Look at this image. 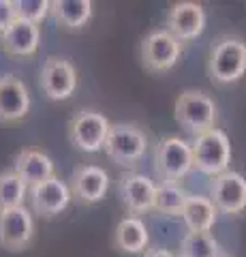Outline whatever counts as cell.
<instances>
[{
  "label": "cell",
  "instance_id": "6da1fadb",
  "mask_svg": "<svg viewBox=\"0 0 246 257\" xmlns=\"http://www.w3.org/2000/svg\"><path fill=\"white\" fill-rule=\"evenodd\" d=\"M246 73V43L235 35H223L210 47L208 75L216 86H231Z\"/></svg>",
  "mask_w": 246,
  "mask_h": 257
},
{
  "label": "cell",
  "instance_id": "7a4b0ae2",
  "mask_svg": "<svg viewBox=\"0 0 246 257\" xmlns=\"http://www.w3.org/2000/svg\"><path fill=\"white\" fill-rule=\"evenodd\" d=\"M173 116H176V122L186 133H193L197 138V135L214 128L218 118V109L214 99L203 90H184L176 99Z\"/></svg>",
  "mask_w": 246,
  "mask_h": 257
},
{
  "label": "cell",
  "instance_id": "3957f363",
  "mask_svg": "<svg viewBox=\"0 0 246 257\" xmlns=\"http://www.w3.org/2000/svg\"><path fill=\"white\" fill-rule=\"evenodd\" d=\"M193 150V167L208 176H218L229 172V161H231V144L225 131L210 128L201 135H197L190 144Z\"/></svg>",
  "mask_w": 246,
  "mask_h": 257
},
{
  "label": "cell",
  "instance_id": "277c9868",
  "mask_svg": "<svg viewBox=\"0 0 246 257\" xmlns=\"http://www.w3.org/2000/svg\"><path fill=\"white\" fill-rule=\"evenodd\" d=\"M105 155L122 167H133L144 159L148 150V135L137 124H112L105 142Z\"/></svg>",
  "mask_w": 246,
  "mask_h": 257
},
{
  "label": "cell",
  "instance_id": "5b68a950",
  "mask_svg": "<svg viewBox=\"0 0 246 257\" xmlns=\"http://www.w3.org/2000/svg\"><path fill=\"white\" fill-rule=\"evenodd\" d=\"M109 120L94 109H82L69 120V140L82 152H99L105 148L109 135Z\"/></svg>",
  "mask_w": 246,
  "mask_h": 257
},
{
  "label": "cell",
  "instance_id": "8992f818",
  "mask_svg": "<svg viewBox=\"0 0 246 257\" xmlns=\"http://www.w3.org/2000/svg\"><path fill=\"white\" fill-rule=\"evenodd\" d=\"M154 165L163 182L178 184L193 170V150L190 144L180 138H165L154 150Z\"/></svg>",
  "mask_w": 246,
  "mask_h": 257
},
{
  "label": "cell",
  "instance_id": "52a82bcc",
  "mask_svg": "<svg viewBox=\"0 0 246 257\" xmlns=\"http://www.w3.org/2000/svg\"><path fill=\"white\" fill-rule=\"evenodd\" d=\"M182 43L167 30H152L141 41V62L150 73H167L178 64Z\"/></svg>",
  "mask_w": 246,
  "mask_h": 257
},
{
  "label": "cell",
  "instance_id": "ba28073f",
  "mask_svg": "<svg viewBox=\"0 0 246 257\" xmlns=\"http://www.w3.org/2000/svg\"><path fill=\"white\" fill-rule=\"evenodd\" d=\"M41 88L52 101L71 99L77 88V69L73 67V62L58 58V56H50L41 69Z\"/></svg>",
  "mask_w": 246,
  "mask_h": 257
},
{
  "label": "cell",
  "instance_id": "9c48e42d",
  "mask_svg": "<svg viewBox=\"0 0 246 257\" xmlns=\"http://www.w3.org/2000/svg\"><path fill=\"white\" fill-rule=\"evenodd\" d=\"M210 199L218 212L240 214L246 210V178L237 172L214 176L210 182Z\"/></svg>",
  "mask_w": 246,
  "mask_h": 257
},
{
  "label": "cell",
  "instance_id": "30bf717a",
  "mask_svg": "<svg viewBox=\"0 0 246 257\" xmlns=\"http://www.w3.org/2000/svg\"><path fill=\"white\" fill-rule=\"evenodd\" d=\"M167 32H171L180 43L193 41L203 32L205 28V11L199 3H190V0H182V3H173L171 9L167 11Z\"/></svg>",
  "mask_w": 246,
  "mask_h": 257
},
{
  "label": "cell",
  "instance_id": "8fae6325",
  "mask_svg": "<svg viewBox=\"0 0 246 257\" xmlns=\"http://www.w3.org/2000/svg\"><path fill=\"white\" fill-rule=\"evenodd\" d=\"M28 195H30L33 210L39 216H45V219H54L60 212H65L67 206L71 204V199H73L71 187H67L58 176H52L50 180L37 184V187H30Z\"/></svg>",
  "mask_w": 246,
  "mask_h": 257
},
{
  "label": "cell",
  "instance_id": "7c38bea8",
  "mask_svg": "<svg viewBox=\"0 0 246 257\" xmlns=\"http://www.w3.org/2000/svg\"><path fill=\"white\" fill-rule=\"evenodd\" d=\"M35 236V221L26 206L0 212V246L9 251H22Z\"/></svg>",
  "mask_w": 246,
  "mask_h": 257
},
{
  "label": "cell",
  "instance_id": "4fadbf2b",
  "mask_svg": "<svg viewBox=\"0 0 246 257\" xmlns=\"http://www.w3.org/2000/svg\"><path fill=\"white\" fill-rule=\"evenodd\" d=\"M118 193H120L122 204L133 214H144L148 210H154L156 184L144 174H124L118 182Z\"/></svg>",
  "mask_w": 246,
  "mask_h": 257
},
{
  "label": "cell",
  "instance_id": "5bb4252c",
  "mask_svg": "<svg viewBox=\"0 0 246 257\" xmlns=\"http://www.w3.org/2000/svg\"><path fill=\"white\" fill-rule=\"evenodd\" d=\"M109 191V174L99 165H82L71 176V193L82 204H97Z\"/></svg>",
  "mask_w": 246,
  "mask_h": 257
},
{
  "label": "cell",
  "instance_id": "9a60e30c",
  "mask_svg": "<svg viewBox=\"0 0 246 257\" xmlns=\"http://www.w3.org/2000/svg\"><path fill=\"white\" fill-rule=\"evenodd\" d=\"M30 111V92L15 75L0 77V122H18Z\"/></svg>",
  "mask_w": 246,
  "mask_h": 257
},
{
  "label": "cell",
  "instance_id": "2e32d148",
  "mask_svg": "<svg viewBox=\"0 0 246 257\" xmlns=\"http://www.w3.org/2000/svg\"><path fill=\"white\" fill-rule=\"evenodd\" d=\"M0 43H3V50L11 56H24V58L35 56L41 43V28L37 24L15 18V22L0 35Z\"/></svg>",
  "mask_w": 246,
  "mask_h": 257
},
{
  "label": "cell",
  "instance_id": "e0dca14e",
  "mask_svg": "<svg viewBox=\"0 0 246 257\" xmlns=\"http://www.w3.org/2000/svg\"><path fill=\"white\" fill-rule=\"evenodd\" d=\"M13 170L18 172L20 178L26 182V187H37L45 180H50L54 174V161L41 150L35 148H24L15 155Z\"/></svg>",
  "mask_w": 246,
  "mask_h": 257
},
{
  "label": "cell",
  "instance_id": "ac0fdd59",
  "mask_svg": "<svg viewBox=\"0 0 246 257\" xmlns=\"http://www.w3.org/2000/svg\"><path fill=\"white\" fill-rule=\"evenodd\" d=\"M148 229L146 223L137 219V216H124V219L116 225L114 231V244L116 248H120L122 253H146L148 251Z\"/></svg>",
  "mask_w": 246,
  "mask_h": 257
},
{
  "label": "cell",
  "instance_id": "d6986e66",
  "mask_svg": "<svg viewBox=\"0 0 246 257\" xmlns=\"http://www.w3.org/2000/svg\"><path fill=\"white\" fill-rule=\"evenodd\" d=\"M94 5L90 0H54L52 15L65 30H82L92 20Z\"/></svg>",
  "mask_w": 246,
  "mask_h": 257
},
{
  "label": "cell",
  "instance_id": "ffe728a7",
  "mask_svg": "<svg viewBox=\"0 0 246 257\" xmlns=\"http://www.w3.org/2000/svg\"><path fill=\"white\" fill-rule=\"evenodd\" d=\"M182 221L186 223L188 231H210L216 223L218 210L210 197L203 195H188L186 206L182 210Z\"/></svg>",
  "mask_w": 246,
  "mask_h": 257
},
{
  "label": "cell",
  "instance_id": "44dd1931",
  "mask_svg": "<svg viewBox=\"0 0 246 257\" xmlns=\"http://www.w3.org/2000/svg\"><path fill=\"white\" fill-rule=\"evenodd\" d=\"M26 191H28L26 182L20 178L15 170L0 172V212L24 206Z\"/></svg>",
  "mask_w": 246,
  "mask_h": 257
},
{
  "label": "cell",
  "instance_id": "7402d4cb",
  "mask_svg": "<svg viewBox=\"0 0 246 257\" xmlns=\"http://www.w3.org/2000/svg\"><path fill=\"white\" fill-rule=\"evenodd\" d=\"M188 199V193L180 187V184H171V182H163L156 184V195H154V210L176 216L182 214Z\"/></svg>",
  "mask_w": 246,
  "mask_h": 257
},
{
  "label": "cell",
  "instance_id": "603a6c76",
  "mask_svg": "<svg viewBox=\"0 0 246 257\" xmlns=\"http://www.w3.org/2000/svg\"><path fill=\"white\" fill-rule=\"evenodd\" d=\"M182 257H218L220 253L218 242L210 231H188L180 242Z\"/></svg>",
  "mask_w": 246,
  "mask_h": 257
},
{
  "label": "cell",
  "instance_id": "cb8c5ba5",
  "mask_svg": "<svg viewBox=\"0 0 246 257\" xmlns=\"http://www.w3.org/2000/svg\"><path fill=\"white\" fill-rule=\"evenodd\" d=\"M50 13H52L50 0H15V18L18 20L39 26Z\"/></svg>",
  "mask_w": 246,
  "mask_h": 257
},
{
  "label": "cell",
  "instance_id": "d4e9b609",
  "mask_svg": "<svg viewBox=\"0 0 246 257\" xmlns=\"http://www.w3.org/2000/svg\"><path fill=\"white\" fill-rule=\"evenodd\" d=\"M15 22V0H0V35Z\"/></svg>",
  "mask_w": 246,
  "mask_h": 257
},
{
  "label": "cell",
  "instance_id": "484cf974",
  "mask_svg": "<svg viewBox=\"0 0 246 257\" xmlns=\"http://www.w3.org/2000/svg\"><path fill=\"white\" fill-rule=\"evenodd\" d=\"M144 257H176L171 251H167V248H161V246H154V248H148V251L144 253Z\"/></svg>",
  "mask_w": 246,
  "mask_h": 257
},
{
  "label": "cell",
  "instance_id": "4316f807",
  "mask_svg": "<svg viewBox=\"0 0 246 257\" xmlns=\"http://www.w3.org/2000/svg\"><path fill=\"white\" fill-rule=\"evenodd\" d=\"M218 257H227V255H218Z\"/></svg>",
  "mask_w": 246,
  "mask_h": 257
},
{
  "label": "cell",
  "instance_id": "83f0119b",
  "mask_svg": "<svg viewBox=\"0 0 246 257\" xmlns=\"http://www.w3.org/2000/svg\"><path fill=\"white\" fill-rule=\"evenodd\" d=\"M176 257H182V255H176Z\"/></svg>",
  "mask_w": 246,
  "mask_h": 257
}]
</instances>
